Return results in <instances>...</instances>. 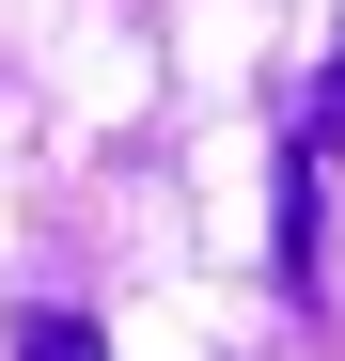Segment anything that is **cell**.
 Returning <instances> with one entry per match:
<instances>
[{
	"label": "cell",
	"mask_w": 345,
	"mask_h": 361,
	"mask_svg": "<svg viewBox=\"0 0 345 361\" xmlns=\"http://www.w3.org/2000/svg\"><path fill=\"white\" fill-rule=\"evenodd\" d=\"M16 361H110L94 314H16Z\"/></svg>",
	"instance_id": "6da1fadb"
}]
</instances>
